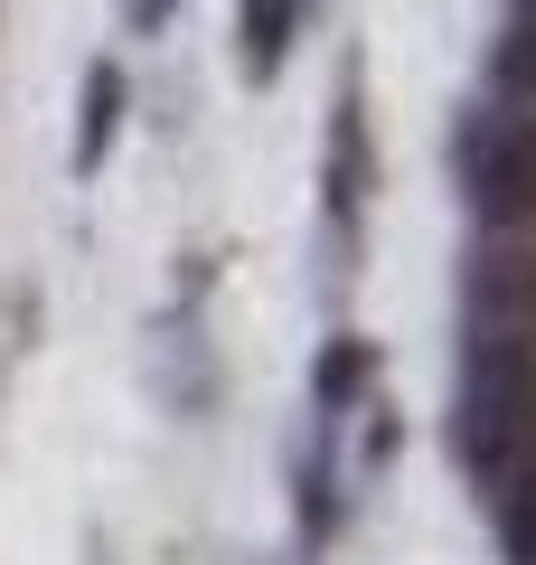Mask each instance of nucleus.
Returning <instances> with one entry per match:
<instances>
[{
  "label": "nucleus",
  "mask_w": 536,
  "mask_h": 565,
  "mask_svg": "<svg viewBox=\"0 0 536 565\" xmlns=\"http://www.w3.org/2000/svg\"><path fill=\"white\" fill-rule=\"evenodd\" d=\"M452 452L480 490L536 462V340H461Z\"/></svg>",
  "instance_id": "f257e3e1"
},
{
  "label": "nucleus",
  "mask_w": 536,
  "mask_h": 565,
  "mask_svg": "<svg viewBox=\"0 0 536 565\" xmlns=\"http://www.w3.org/2000/svg\"><path fill=\"white\" fill-rule=\"evenodd\" d=\"M452 180L480 236H536V114L480 95L452 122Z\"/></svg>",
  "instance_id": "f03ea898"
},
{
  "label": "nucleus",
  "mask_w": 536,
  "mask_h": 565,
  "mask_svg": "<svg viewBox=\"0 0 536 565\" xmlns=\"http://www.w3.org/2000/svg\"><path fill=\"white\" fill-rule=\"evenodd\" d=\"M461 340H536V236H471Z\"/></svg>",
  "instance_id": "7ed1b4c3"
},
{
  "label": "nucleus",
  "mask_w": 536,
  "mask_h": 565,
  "mask_svg": "<svg viewBox=\"0 0 536 565\" xmlns=\"http://www.w3.org/2000/svg\"><path fill=\"white\" fill-rule=\"evenodd\" d=\"M367 180H377V141H367V104H357V85H349L339 114H330V161H320V199H330L339 236H349L357 207H367Z\"/></svg>",
  "instance_id": "20e7f679"
},
{
  "label": "nucleus",
  "mask_w": 536,
  "mask_h": 565,
  "mask_svg": "<svg viewBox=\"0 0 536 565\" xmlns=\"http://www.w3.org/2000/svg\"><path fill=\"white\" fill-rule=\"evenodd\" d=\"M320 0H236V66L255 85H274L282 66H292V47L311 39Z\"/></svg>",
  "instance_id": "39448f33"
},
{
  "label": "nucleus",
  "mask_w": 536,
  "mask_h": 565,
  "mask_svg": "<svg viewBox=\"0 0 536 565\" xmlns=\"http://www.w3.org/2000/svg\"><path fill=\"white\" fill-rule=\"evenodd\" d=\"M122 104H132L122 66H114V57H95V66H85V104H76V180H95V161L114 151V132H122Z\"/></svg>",
  "instance_id": "423d86ee"
},
{
  "label": "nucleus",
  "mask_w": 536,
  "mask_h": 565,
  "mask_svg": "<svg viewBox=\"0 0 536 565\" xmlns=\"http://www.w3.org/2000/svg\"><path fill=\"white\" fill-rule=\"evenodd\" d=\"M367 386H377V340H357V330H339L330 349H320V367H311V396H320V415H357L367 405Z\"/></svg>",
  "instance_id": "0eeeda50"
},
{
  "label": "nucleus",
  "mask_w": 536,
  "mask_h": 565,
  "mask_svg": "<svg viewBox=\"0 0 536 565\" xmlns=\"http://www.w3.org/2000/svg\"><path fill=\"white\" fill-rule=\"evenodd\" d=\"M490 95L517 104V114H536V20L527 10H508V29L490 39Z\"/></svg>",
  "instance_id": "6e6552de"
},
{
  "label": "nucleus",
  "mask_w": 536,
  "mask_h": 565,
  "mask_svg": "<svg viewBox=\"0 0 536 565\" xmlns=\"http://www.w3.org/2000/svg\"><path fill=\"white\" fill-rule=\"evenodd\" d=\"M114 10H122V39H160L179 20V0H114Z\"/></svg>",
  "instance_id": "1a4fd4ad"
},
{
  "label": "nucleus",
  "mask_w": 536,
  "mask_h": 565,
  "mask_svg": "<svg viewBox=\"0 0 536 565\" xmlns=\"http://www.w3.org/2000/svg\"><path fill=\"white\" fill-rule=\"evenodd\" d=\"M508 10H527V20H536V0H508Z\"/></svg>",
  "instance_id": "9d476101"
}]
</instances>
